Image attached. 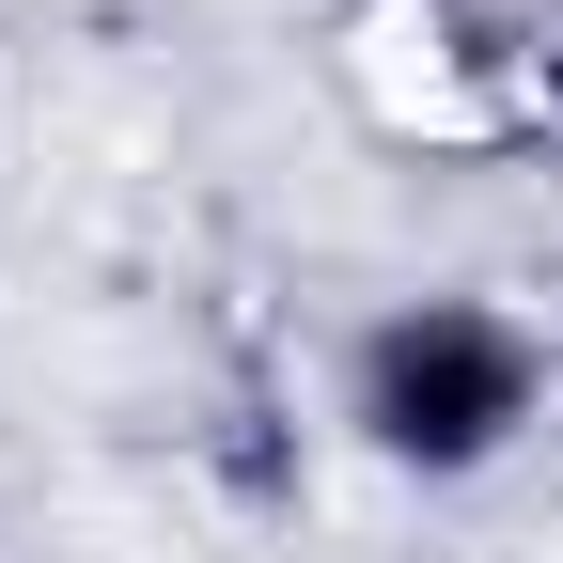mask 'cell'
<instances>
[{"label": "cell", "mask_w": 563, "mask_h": 563, "mask_svg": "<svg viewBox=\"0 0 563 563\" xmlns=\"http://www.w3.org/2000/svg\"><path fill=\"white\" fill-rule=\"evenodd\" d=\"M548 407H563V344L517 298H485V282H407V298H376L361 329L329 344L344 454L391 470V485H422V501L517 470L548 439Z\"/></svg>", "instance_id": "obj_1"}, {"label": "cell", "mask_w": 563, "mask_h": 563, "mask_svg": "<svg viewBox=\"0 0 563 563\" xmlns=\"http://www.w3.org/2000/svg\"><path fill=\"white\" fill-rule=\"evenodd\" d=\"M329 63L391 141L422 157H501L563 125V32L485 0H329Z\"/></svg>", "instance_id": "obj_2"}, {"label": "cell", "mask_w": 563, "mask_h": 563, "mask_svg": "<svg viewBox=\"0 0 563 563\" xmlns=\"http://www.w3.org/2000/svg\"><path fill=\"white\" fill-rule=\"evenodd\" d=\"M548 32H563V0H548Z\"/></svg>", "instance_id": "obj_3"}]
</instances>
